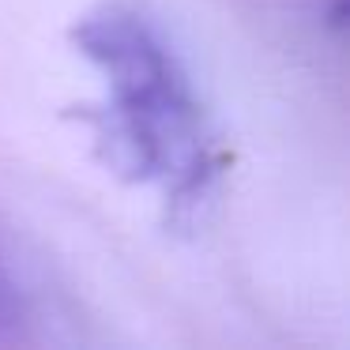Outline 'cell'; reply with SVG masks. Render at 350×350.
Masks as SVG:
<instances>
[{
  "label": "cell",
  "mask_w": 350,
  "mask_h": 350,
  "mask_svg": "<svg viewBox=\"0 0 350 350\" xmlns=\"http://www.w3.org/2000/svg\"><path fill=\"white\" fill-rule=\"evenodd\" d=\"M72 42L102 79L98 106L83 117L106 166L154 189L170 219L192 215L226 170V151L177 49L124 4L83 16Z\"/></svg>",
  "instance_id": "1"
},
{
  "label": "cell",
  "mask_w": 350,
  "mask_h": 350,
  "mask_svg": "<svg viewBox=\"0 0 350 350\" xmlns=\"http://www.w3.org/2000/svg\"><path fill=\"white\" fill-rule=\"evenodd\" d=\"M23 324H27V294L19 286L12 264L0 252V342L16 339L23 332Z\"/></svg>",
  "instance_id": "2"
}]
</instances>
